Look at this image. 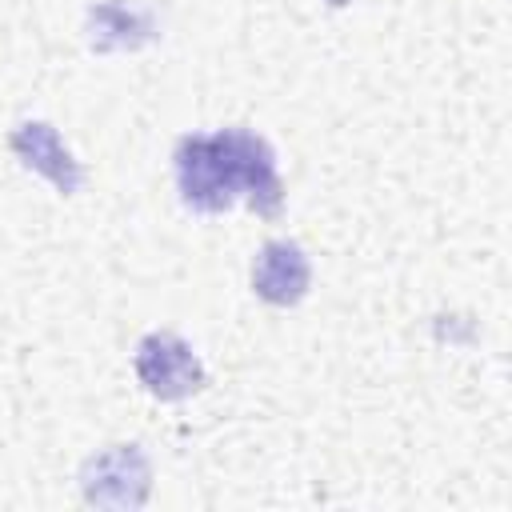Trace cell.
I'll return each mask as SVG.
<instances>
[{
	"mask_svg": "<svg viewBox=\"0 0 512 512\" xmlns=\"http://www.w3.org/2000/svg\"><path fill=\"white\" fill-rule=\"evenodd\" d=\"M252 288L268 300V304H296L308 288V260L296 244L288 240H272L260 248L256 268H252Z\"/></svg>",
	"mask_w": 512,
	"mask_h": 512,
	"instance_id": "5b68a950",
	"label": "cell"
},
{
	"mask_svg": "<svg viewBox=\"0 0 512 512\" xmlns=\"http://www.w3.org/2000/svg\"><path fill=\"white\" fill-rule=\"evenodd\" d=\"M12 152H16L32 172H40L44 180H52L64 196L80 188V164H76L72 152L60 144V136H56L52 124H40V120H36V124H20V128L12 132Z\"/></svg>",
	"mask_w": 512,
	"mask_h": 512,
	"instance_id": "277c9868",
	"label": "cell"
},
{
	"mask_svg": "<svg viewBox=\"0 0 512 512\" xmlns=\"http://www.w3.org/2000/svg\"><path fill=\"white\" fill-rule=\"evenodd\" d=\"M136 376L160 400H184L204 384V368L192 348L172 332H152L136 348Z\"/></svg>",
	"mask_w": 512,
	"mask_h": 512,
	"instance_id": "7a4b0ae2",
	"label": "cell"
},
{
	"mask_svg": "<svg viewBox=\"0 0 512 512\" xmlns=\"http://www.w3.org/2000/svg\"><path fill=\"white\" fill-rule=\"evenodd\" d=\"M224 140H228V152H232L236 184H240V192L248 196V204H252L260 216H276L284 192H280V176H276L272 148H268L260 136L236 132V128H224Z\"/></svg>",
	"mask_w": 512,
	"mask_h": 512,
	"instance_id": "3957f363",
	"label": "cell"
},
{
	"mask_svg": "<svg viewBox=\"0 0 512 512\" xmlns=\"http://www.w3.org/2000/svg\"><path fill=\"white\" fill-rule=\"evenodd\" d=\"M176 180H180V192H184V200L192 208L224 212L232 204V196L240 192L224 132L180 140V148H176Z\"/></svg>",
	"mask_w": 512,
	"mask_h": 512,
	"instance_id": "6da1fadb",
	"label": "cell"
},
{
	"mask_svg": "<svg viewBox=\"0 0 512 512\" xmlns=\"http://www.w3.org/2000/svg\"><path fill=\"white\" fill-rule=\"evenodd\" d=\"M124 480H148V464H144V456H140L136 448H112V452H104V456L92 460L88 472H84L88 500H96L108 484H116V488H120V492H116L120 504H140V496L124 488Z\"/></svg>",
	"mask_w": 512,
	"mask_h": 512,
	"instance_id": "52a82bcc",
	"label": "cell"
},
{
	"mask_svg": "<svg viewBox=\"0 0 512 512\" xmlns=\"http://www.w3.org/2000/svg\"><path fill=\"white\" fill-rule=\"evenodd\" d=\"M88 32H92L96 48H136V44H144L152 36V16L132 8V4L104 0L100 8H92Z\"/></svg>",
	"mask_w": 512,
	"mask_h": 512,
	"instance_id": "8992f818",
	"label": "cell"
}]
</instances>
